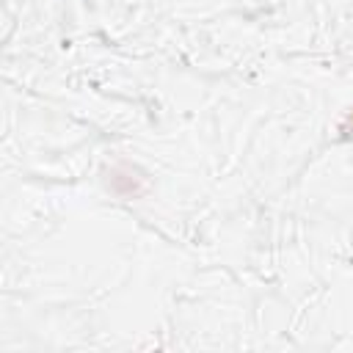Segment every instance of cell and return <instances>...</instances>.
<instances>
[{"instance_id":"obj_1","label":"cell","mask_w":353,"mask_h":353,"mask_svg":"<svg viewBox=\"0 0 353 353\" xmlns=\"http://www.w3.org/2000/svg\"><path fill=\"white\" fill-rule=\"evenodd\" d=\"M347 121H350V124H353V108H350V113H347Z\"/></svg>"}]
</instances>
